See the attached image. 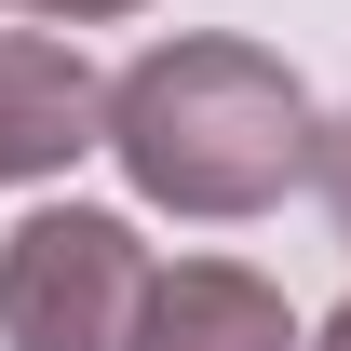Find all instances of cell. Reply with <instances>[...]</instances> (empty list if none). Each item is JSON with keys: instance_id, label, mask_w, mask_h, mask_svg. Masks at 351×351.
<instances>
[{"instance_id": "6", "label": "cell", "mask_w": 351, "mask_h": 351, "mask_svg": "<svg viewBox=\"0 0 351 351\" xmlns=\"http://www.w3.org/2000/svg\"><path fill=\"white\" fill-rule=\"evenodd\" d=\"M27 14H54V27H108V14H135V0H27Z\"/></svg>"}, {"instance_id": "5", "label": "cell", "mask_w": 351, "mask_h": 351, "mask_svg": "<svg viewBox=\"0 0 351 351\" xmlns=\"http://www.w3.org/2000/svg\"><path fill=\"white\" fill-rule=\"evenodd\" d=\"M311 176H324V217H338V243H351V122H324V162Z\"/></svg>"}, {"instance_id": "2", "label": "cell", "mask_w": 351, "mask_h": 351, "mask_svg": "<svg viewBox=\"0 0 351 351\" xmlns=\"http://www.w3.org/2000/svg\"><path fill=\"white\" fill-rule=\"evenodd\" d=\"M149 284L162 270L108 203H41L0 243V351H135Z\"/></svg>"}, {"instance_id": "3", "label": "cell", "mask_w": 351, "mask_h": 351, "mask_svg": "<svg viewBox=\"0 0 351 351\" xmlns=\"http://www.w3.org/2000/svg\"><path fill=\"white\" fill-rule=\"evenodd\" d=\"M82 149H108V82L41 27H0V189L68 176Z\"/></svg>"}, {"instance_id": "4", "label": "cell", "mask_w": 351, "mask_h": 351, "mask_svg": "<svg viewBox=\"0 0 351 351\" xmlns=\"http://www.w3.org/2000/svg\"><path fill=\"white\" fill-rule=\"evenodd\" d=\"M135 351H298V311L230 257H176L135 311Z\"/></svg>"}, {"instance_id": "1", "label": "cell", "mask_w": 351, "mask_h": 351, "mask_svg": "<svg viewBox=\"0 0 351 351\" xmlns=\"http://www.w3.org/2000/svg\"><path fill=\"white\" fill-rule=\"evenodd\" d=\"M108 149L162 217H257L324 162V122L284 54L257 41H162L108 82Z\"/></svg>"}, {"instance_id": "7", "label": "cell", "mask_w": 351, "mask_h": 351, "mask_svg": "<svg viewBox=\"0 0 351 351\" xmlns=\"http://www.w3.org/2000/svg\"><path fill=\"white\" fill-rule=\"evenodd\" d=\"M324 351H351V298H338V324H324Z\"/></svg>"}]
</instances>
